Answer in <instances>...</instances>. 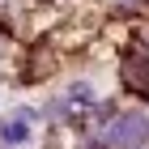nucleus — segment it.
Wrapping results in <instances>:
<instances>
[{
  "instance_id": "1",
  "label": "nucleus",
  "mask_w": 149,
  "mask_h": 149,
  "mask_svg": "<svg viewBox=\"0 0 149 149\" xmlns=\"http://www.w3.org/2000/svg\"><path fill=\"white\" fill-rule=\"evenodd\" d=\"M107 141H111L115 149H141V145H149V119L136 115V111L115 115L111 128H107Z\"/></svg>"
},
{
  "instance_id": "2",
  "label": "nucleus",
  "mask_w": 149,
  "mask_h": 149,
  "mask_svg": "<svg viewBox=\"0 0 149 149\" xmlns=\"http://www.w3.org/2000/svg\"><path fill=\"white\" fill-rule=\"evenodd\" d=\"M26 136H30V111H17L9 119H0V141L4 145H22Z\"/></svg>"
}]
</instances>
